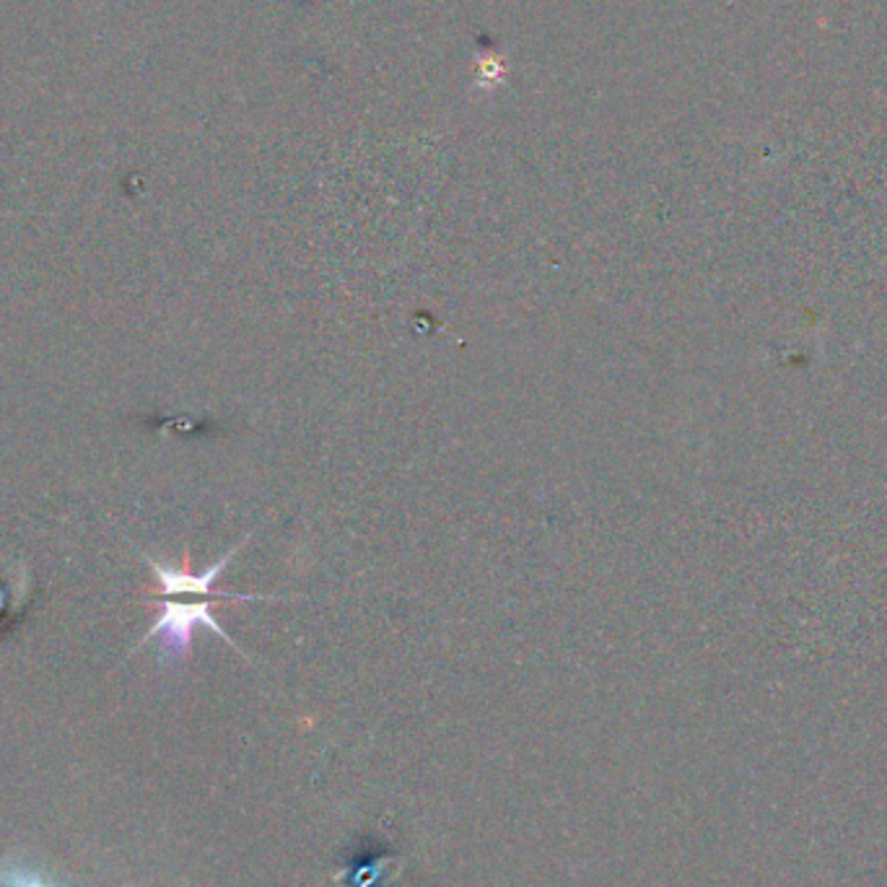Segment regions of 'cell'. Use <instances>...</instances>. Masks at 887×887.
<instances>
[{
	"label": "cell",
	"instance_id": "cell-2",
	"mask_svg": "<svg viewBox=\"0 0 887 887\" xmlns=\"http://www.w3.org/2000/svg\"><path fill=\"white\" fill-rule=\"evenodd\" d=\"M34 887H37V885H34Z\"/></svg>",
	"mask_w": 887,
	"mask_h": 887
},
{
	"label": "cell",
	"instance_id": "cell-1",
	"mask_svg": "<svg viewBox=\"0 0 887 887\" xmlns=\"http://www.w3.org/2000/svg\"><path fill=\"white\" fill-rule=\"evenodd\" d=\"M247 540L249 534H244L226 555H221L218 561L203 573L190 571V553H185V565H182V569H174V565L159 563L151 555H143L159 581L154 594L149 598V605H154L159 610V618L156 623L151 625V631L145 633L141 644L151 639H162V652L172 656H187L190 646H193L195 629L197 625H205V629L216 633L218 639H224L228 646L244 654L242 649L236 646V641L221 629L216 615H213V608H216L218 602L283 600V594H236L216 589V579L224 573L228 561L247 546Z\"/></svg>",
	"mask_w": 887,
	"mask_h": 887
}]
</instances>
